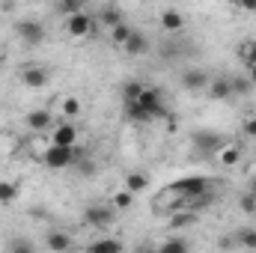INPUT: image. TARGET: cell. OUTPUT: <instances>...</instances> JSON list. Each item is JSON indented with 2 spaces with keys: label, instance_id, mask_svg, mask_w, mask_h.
Returning a JSON list of instances; mask_svg holds the SVG:
<instances>
[{
  "label": "cell",
  "instance_id": "cell-1",
  "mask_svg": "<svg viewBox=\"0 0 256 253\" xmlns=\"http://www.w3.org/2000/svg\"><path fill=\"white\" fill-rule=\"evenodd\" d=\"M84 155V149H78V146H57V143H48V149L39 155V161L45 164V167H51V170H68V167H74V161Z\"/></svg>",
  "mask_w": 256,
  "mask_h": 253
},
{
  "label": "cell",
  "instance_id": "cell-2",
  "mask_svg": "<svg viewBox=\"0 0 256 253\" xmlns=\"http://www.w3.org/2000/svg\"><path fill=\"white\" fill-rule=\"evenodd\" d=\"M137 102H140V108L146 110V116L149 120H164L170 110H167V102H164V92H161V86H146L143 84V92L137 96Z\"/></svg>",
  "mask_w": 256,
  "mask_h": 253
},
{
  "label": "cell",
  "instance_id": "cell-3",
  "mask_svg": "<svg viewBox=\"0 0 256 253\" xmlns=\"http://www.w3.org/2000/svg\"><path fill=\"white\" fill-rule=\"evenodd\" d=\"M15 36L24 42V45H42L48 39V27L45 21L39 18H18L15 21Z\"/></svg>",
  "mask_w": 256,
  "mask_h": 253
},
{
  "label": "cell",
  "instance_id": "cell-4",
  "mask_svg": "<svg viewBox=\"0 0 256 253\" xmlns=\"http://www.w3.org/2000/svg\"><path fill=\"white\" fill-rule=\"evenodd\" d=\"M66 33H68L72 39H90V36L96 33V18H92L90 12L78 9V12L66 15Z\"/></svg>",
  "mask_w": 256,
  "mask_h": 253
},
{
  "label": "cell",
  "instance_id": "cell-5",
  "mask_svg": "<svg viewBox=\"0 0 256 253\" xmlns=\"http://www.w3.org/2000/svg\"><path fill=\"white\" fill-rule=\"evenodd\" d=\"M114 220H116V208L110 202H96V206H86V212H84V224L92 230H104Z\"/></svg>",
  "mask_w": 256,
  "mask_h": 253
},
{
  "label": "cell",
  "instance_id": "cell-6",
  "mask_svg": "<svg viewBox=\"0 0 256 253\" xmlns=\"http://www.w3.org/2000/svg\"><path fill=\"white\" fill-rule=\"evenodd\" d=\"M206 188H212L208 185V179H202V176H185V179H179V182H173L170 185V194H176V200H179V206L188 200V196H194V194H200V190H206ZM176 206V208H179Z\"/></svg>",
  "mask_w": 256,
  "mask_h": 253
},
{
  "label": "cell",
  "instance_id": "cell-7",
  "mask_svg": "<svg viewBox=\"0 0 256 253\" xmlns=\"http://www.w3.org/2000/svg\"><path fill=\"white\" fill-rule=\"evenodd\" d=\"M48 80H51V68H48V66L27 63L24 68H21V84H24L27 90H45Z\"/></svg>",
  "mask_w": 256,
  "mask_h": 253
},
{
  "label": "cell",
  "instance_id": "cell-8",
  "mask_svg": "<svg viewBox=\"0 0 256 253\" xmlns=\"http://www.w3.org/2000/svg\"><path fill=\"white\" fill-rule=\"evenodd\" d=\"M48 140H51V143H57V146H78V140H80V128L74 126V120L54 122Z\"/></svg>",
  "mask_w": 256,
  "mask_h": 253
},
{
  "label": "cell",
  "instance_id": "cell-9",
  "mask_svg": "<svg viewBox=\"0 0 256 253\" xmlns=\"http://www.w3.org/2000/svg\"><path fill=\"white\" fill-rule=\"evenodd\" d=\"M212 84V74L208 72H202V68H185L182 74H179V86L182 90H188V92H206V86Z\"/></svg>",
  "mask_w": 256,
  "mask_h": 253
},
{
  "label": "cell",
  "instance_id": "cell-10",
  "mask_svg": "<svg viewBox=\"0 0 256 253\" xmlns=\"http://www.w3.org/2000/svg\"><path fill=\"white\" fill-rule=\"evenodd\" d=\"M191 140H194V146L200 149V155H208V158H214V152H218L220 143H224V137L214 134V131H196Z\"/></svg>",
  "mask_w": 256,
  "mask_h": 253
},
{
  "label": "cell",
  "instance_id": "cell-11",
  "mask_svg": "<svg viewBox=\"0 0 256 253\" xmlns=\"http://www.w3.org/2000/svg\"><path fill=\"white\" fill-rule=\"evenodd\" d=\"M24 122H27V128H30L33 134H42V131H51V128H54V116H51L48 108H36V110H30V114L24 116Z\"/></svg>",
  "mask_w": 256,
  "mask_h": 253
},
{
  "label": "cell",
  "instance_id": "cell-12",
  "mask_svg": "<svg viewBox=\"0 0 256 253\" xmlns=\"http://www.w3.org/2000/svg\"><path fill=\"white\" fill-rule=\"evenodd\" d=\"M122 51H126L128 57H143V54L149 51V36H146L143 30L131 27V33H128V39H126V45H122Z\"/></svg>",
  "mask_w": 256,
  "mask_h": 253
},
{
  "label": "cell",
  "instance_id": "cell-13",
  "mask_svg": "<svg viewBox=\"0 0 256 253\" xmlns=\"http://www.w3.org/2000/svg\"><path fill=\"white\" fill-rule=\"evenodd\" d=\"M158 21H161V30L164 33H170V36H176V33H182L185 30V15L179 12V9H164L161 15H158Z\"/></svg>",
  "mask_w": 256,
  "mask_h": 253
},
{
  "label": "cell",
  "instance_id": "cell-14",
  "mask_svg": "<svg viewBox=\"0 0 256 253\" xmlns=\"http://www.w3.org/2000/svg\"><path fill=\"white\" fill-rule=\"evenodd\" d=\"M242 158H244V155H242V146H238V143H230V140H224L220 149L214 152V161H220L224 167H238Z\"/></svg>",
  "mask_w": 256,
  "mask_h": 253
},
{
  "label": "cell",
  "instance_id": "cell-15",
  "mask_svg": "<svg viewBox=\"0 0 256 253\" xmlns=\"http://www.w3.org/2000/svg\"><path fill=\"white\" fill-rule=\"evenodd\" d=\"M45 248H48V250H57V253H66V250L74 248V242H72V236H68L66 230H48Z\"/></svg>",
  "mask_w": 256,
  "mask_h": 253
},
{
  "label": "cell",
  "instance_id": "cell-16",
  "mask_svg": "<svg viewBox=\"0 0 256 253\" xmlns=\"http://www.w3.org/2000/svg\"><path fill=\"white\" fill-rule=\"evenodd\" d=\"M196 220H200V212H194L188 206H179L170 218V230H185V226H194Z\"/></svg>",
  "mask_w": 256,
  "mask_h": 253
},
{
  "label": "cell",
  "instance_id": "cell-17",
  "mask_svg": "<svg viewBox=\"0 0 256 253\" xmlns=\"http://www.w3.org/2000/svg\"><path fill=\"white\" fill-rule=\"evenodd\" d=\"M206 92L212 98L224 102V98H232V84H230V78H212V84L206 86Z\"/></svg>",
  "mask_w": 256,
  "mask_h": 253
},
{
  "label": "cell",
  "instance_id": "cell-18",
  "mask_svg": "<svg viewBox=\"0 0 256 253\" xmlns=\"http://www.w3.org/2000/svg\"><path fill=\"white\" fill-rule=\"evenodd\" d=\"M122 248H126V244H122L120 238H104V236L86 244V250H92V253H120Z\"/></svg>",
  "mask_w": 256,
  "mask_h": 253
},
{
  "label": "cell",
  "instance_id": "cell-19",
  "mask_svg": "<svg viewBox=\"0 0 256 253\" xmlns=\"http://www.w3.org/2000/svg\"><path fill=\"white\" fill-rule=\"evenodd\" d=\"M126 188L131 194H143V190L149 188V176L143 173V170H128L126 173Z\"/></svg>",
  "mask_w": 256,
  "mask_h": 253
},
{
  "label": "cell",
  "instance_id": "cell-20",
  "mask_svg": "<svg viewBox=\"0 0 256 253\" xmlns=\"http://www.w3.org/2000/svg\"><path fill=\"white\" fill-rule=\"evenodd\" d=\"M57 110L63 114V120H78V116H80V110H84V102H80L78 96H66Z\"/></svg>",
  "mask_w": 256,
  "mask_h": 253
},
{
  "label": "cell",
  "instance_id": "cell-21",
  "mask_svg": "<svg viewBox=\"0 0 256 253\" xmlns=\"http://www.w3.org/2000/svg\"><path fill=\"white\" fill-rule=\"evenodd\" d=\"M134 196H137V194H131V190L122 185L120 190H114V194H110V206H114L116 212H128V208L134 206Z\"/></svg>",
  "mask_w": 256,
  "mask_h": 253
},
{
  "label": "cell",
  "instance_id": "cell-22",
  "mask_svg": "<svg viewBox=\"0 0 256 253\" xmlns=\"http://www.w3.org/2000/svg\"><path fill=\"white\" fill-rule=\"evenodd\" d=\"M18 200V182L0 179V206H12Z\"/></svg>",
  "mask_w": 256,
  "mask_h": 253
},
{
  "label": "cell",
  "instance_id": "cell-23",
  "mask_svg": "<svg viewBox=\"0 0 256 253\" xmlns=\"http://www.w3.org/2000/svg\"><path fill=\"white\" fill-rule=\"evenodd\" d=\"M128 33H131V24H128V21L114 24V27H110V42H114L116 48H122V45H126V39H128Z\"/></svg>",
  "mask_w": 256,
  "mask_h": 253
},
{
  "label": "cell",
  "instance_id": "cell-24",
  "mask_svg": "<svg viewBox=\"0 0 256 253\" xmlns=\"http://www.w3.org/2000/svg\"><path fill=\"white\" fill-rule=\"evenodd\" d=\"M191 248L185 238H179V236H173V238H167V242H161L158 244V250H164V253H185Z\"/></svg>",
  "mask_w": 256,
  "mask_h": 253
},
{
  "label": "cell",
  "instance_id": "cell-25",
  "mask_svg": "<svg viewBox=\"0 0 256 253\" xmlns=\"http://www.w3.org/2000/svg\"><path fill=\"white\" fill-rule=\"evenodd\" d=\"M98 21H102L104 27H114V24H120V21H122V12H120L116 6H108V9H102V12H98Z\"/></svg>",
  "mask_w": 256,
  "mask_h": 253
},
{
  "label": "cell",
  "instance_id": "cell-26",
  "mask_svg": "<svg viewBox=\"0 0 256 253\" xmlns=\"http://www.w3.org/2000/svg\"><path fill=\"white\" fill-rule=\"evenodd\" d=\"M232 242H236L238 248H248V250H254V248H256V230H238Z\"/></svg>",
  "mask_w": 256,
  "mask_h": 253
},
{
  "label": "cell",
  "instance_id": "cell-27",
  "mask_svg": "<svg viewBox=\"0 0 256 253\" xmlns=\"http://www.w3.org/2000/svg\"><path fill=\"white\" fill-rule=\"evenodd\" d=\"M238 57L244 66H256V39H248L242 48H238Z\"/></svg>",
  "mask_w": 256,
  "mask_h": 253
},
{
  "label": "cell",
  "instance_id": "cell-28",
  "mask_svg": "<svg viewBox=\"0 0 256 253\" xmlns=\"http://www.w3.org/2000/svg\"><path fill=\"white\" fill-rule=\"evenodd\" d=\"M230 84H232V96H248L254 90V84L248 80V74L244 78H230Z\"/></svg>",
  "mask_w": 256,
  "mask_h": 253
},
{
  "label": "cell",
  "instance_id": "cell-29",
  "mask_svg": "<svg viewBox=\"0 0 256 253\" xmlns=\"http://www.w3.org/2000/svg\"><path fill=\"white\" fill-rule=\"evenodd\" d=\"M140 92H143V84H140V80H128L126 86H122V98H126V102L137 98Z\"/></svg>",
  "mask_w": 256,
  "mask_h": 253
},
{
  "label": "cell",
  "instance_id": "cell-30",
  "mask_svg": "<svg viewBox=\"0 0 256 253\" xmlns=\"http://www.w3.org/2000/svg\"><path fill=\"white\" fill-rule=\"evenodd\" d=\"M74 167H78V173H84V176H92V173H96V164H92V158H86V155H80V158L74 161Z\"/></svg>",
  "mask_w": 256,
  "mask_h": 253
},
{
  "label": "cell",
  "instance_id": "cell-31",
  "mask_svg": "<svg viewBox=\"0 0 256 253\" xmlns=\"http://www.w3.org/2000/svg\"><path fill=\"white\" fill-rule=\"evenodd\" d=\"M242 134H244L248 140H254V143H256V116H248V120L242 122Z\"/></svg>",
  "mask_w": 256,
  "mask_h": 253
},
{
  "label": "cell",
  "instance_id": "cell-32",
  "mask_svg": "<svg viewBox=\"0 0 256 253\" xmlns=\"http://www.w3.org/2000/svg\"><path fill=\"white\" fill-rule=\"evenodd\" d=\"M78 9H84V0H60V12L63 15H72Z\"/></svg>",
  "mask_w": 256,
  "mask_h": 253
},
{
  "label": "cell",
  "instance_id": "cell-33",
  "mask_svg": "<svg viewBox=\"0 0 256 253\" xmlns=\"http://www.w3.org/2000/svg\"><path fill=\"white\" fill-rule=\"evenodd\" d=\"M238 202H242V212H248V214H254L256 212V194H244Z\"/></svg>",
  "mask_w": 256,
  "mask_h": 253
},
{
  "label": "cell",
  "instance_id": "cell-34",
  "mask_svg": "<svg viewBox=\"0 0 256 253\" xmlns=\"http://www.w3.org/2000/svg\"><path fill=\"white\" fill-rule=\"evenodd\" d=\"M9 250L27 253V250H33V242H24V238H15V242H9Z\"/></svg>",
  "mask_w": 256,
  "mask_h": 253
},
{
  "label": "cell",
  "instance_id": "cell-35",
  "mask_svg": "<svg viewBox=\"0 0 256 253\" xmlns=\"http://www.w3.org/2000/svg\"><path fill=\"white\" fill-rule=\"evenodd\" d=\"M238 6L248 9V12H256V0H238Z\"/></svg>",
  "mask_w": 256,
  "mask_h": 253
},
{
  "label": "cell",
  "instance_id": "cell-36",
  "mask_svg": "<svg viewBox=\"0 0 256 253\" xmlns=\"http://www.w3.org/2000/svg\"><path fill=\"white\" fill-rule=\"evenodd\" d=\"M248 80L256 86V66H248Z\"/></svg>",
  "mask_w": 256,
  "mask_h": 253
}]
</instances>
